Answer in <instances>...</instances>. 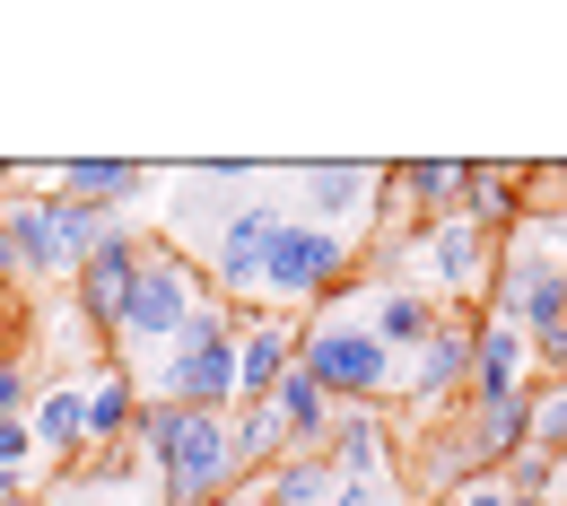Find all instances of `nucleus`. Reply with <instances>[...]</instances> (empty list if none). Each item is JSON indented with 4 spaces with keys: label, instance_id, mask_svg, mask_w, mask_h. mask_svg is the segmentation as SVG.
Wrapping results in <instances>:
<instances>
[{
    "label": "nucleus",
    "instance_id": "6e6552de",
    "mask_svg": "<svg viewBox=\"0 0 567 506\" xmlns=\"http://www.w3.org/2000/svg\"><path fill=\"white\" fill-rule=\"evenodd\" d=\"M132 271H141V236H132V227H114V236H96V245L79 254L71 297H79V314H87V332H96V341L114 332V314H123V289H132Z\"/></svg>",
    "mask_w": 567,
    "mask_h": 506
},
{
    "label": "nucleus",
    "instance_id": "4468645a",
    "mask_svg": "<svg viewBox=\"0 0 567 506\" xmlns=\"http://www.w3.org/2000/svg\"><path fill=\"white\" fill-rule=\"evenodd\" d=\"M463 366H472V332L436 314V332L402 359V393H445V384H463Z\"/></svg>",
    "mask_w": 567,
    "mask_h": 506
},
{
    "label": "nucleus",
    "instance_id": "c85d7f7f",
    "mask_svg": "<svg viewBox=\"0 0 567 506\" xmlns=\"http://www.w3.org/2000/svg\"><path fill=\"white\" fill-rule=\"evenodd\" d=\"M559 506H567V472H559Z\"/></svg>",
    "mask_w": 567,
    "mask_h": 506
},
{
    "label": "nucleus",
    "instance_id": "c756f323",
    "mask_svg": "<svg viewBox=\"0 0 567 506\" xmlns=\"http://www.w3.org/2000/svg\"><path fill=\"white\" fill-rule=\"evenodd\" d=\"M9 506H35V498H9Z\"/></svg>",
    "mask_w": 567,
    "mask_h": 506
},
{
    "label": "nucleus",
    "instance_id": "bb28decb",
    "mask_svg": "<svg viewBox=\"0 0 567 506\" xmlns=\"http://www.w3.org/2000/svg\"><path fill=\"white\" fill-rule=\"evenodd\" d=\"M218 506H262V489H236V498H218Z\"/></svg>",
    "mask_w": 567,
    "mask_h": 506
},
{
    "label": "nucleus",
    "instance_id": "b1692460",
    "mask_svg": "<svg viewBox=\"0 0 567 506\" xmlns=\"http://www.w3.org/2000/svg\"><path fill=\"white\" fill-rule=\"evenodd\" d=\"M18 402H27V375L0 359V420H18Z\"/></svg>",
    "mask_w": 567,
    "mask_h": 506
},
{
    "label": "nucleus",
    "instance_id": "20e7f679",
    "mask_svg": "<svg viewBox=\"0 0 567 506\" xmlns=\"http://www.w3.org/2000/svg\"><path fill=\"white\" fill-rule=\"evenodd\" d=\"M202 297H210V289H202V271H193L175 245H141V271H132V289H123V314H114V332H105V341L123 350L114 366H123V375L141 366V375H148V359H157V350L184 332V314H193Z\"/></svg>",
    "mask_w": 567,
    "mask_h": 506
},
{
    "label": "nucleus",
    "instance_id": "39448f33",
    "mask_svg": "<svg viewBox=\"0 0 567 506\" xmlns=\"http://www.w3.org/2000/svg\"><path fill=\"white\" fill-rule=\"evenodd\" d=\"M350 245L341 236H323V227H306V218L288 210L280 245H271V262H262V289H254V306H271V314H297V306H323V297L350 280Z\"/></svg>",
    "mask_w": 567,
    "mask_h": 506
},
{
    "label": "nucleus",
    "instance_id": "423d86ee",
    "mask_svg": "<svg viewBox=\"0 0 567 506\" xmlns=\"http://www.w3.org/2000/svg\"><path fill=\"white\" fill-rule=\"evenodd\" d=\"M288 227V202H271V193H254V202H236V210L218 218L210 236V306H254V289H262V262H271V245H280Z\"/></svg>",
    "mask_w": 567,
    "mask_h": 506
},
{
    "label": "nucleus",
    "instance_id": "9d476101",
    "mask_svg": "<svg viewBox=\"0 0 567 506\" xmlns=\"http://www.w3.org/2000/svg\"><path fill=\"white\" fill-rule=\"evenodd\" d=\"M288 366H297V332H288L280 314H236V411H254V402H271V384H280Z\"/></svg>",
    "mask_w": 567,
    "mask_h": 506
},
{
    "label": "nucleus",
    "instance_id": "5701e85b",
    "mask_svg": "<svg viewBox=\"0 0 567 506\" xmlns=\"http://www.w3.org/2000/svg\"><path fill=\"white\" fill-rule=\"evenodd\" d=\"M35 454V436H27V420H0V472H18Z\"/></svg>",
    "mask_w": 567,
    "mask_h": 506
},
{
    "label": "nucleus",
    "instance_id": "2eb2a0df",
    "mask_svg": "<svg viewBox=\"0 0 567 506\" xmlns=\"http://www.w3.org/2000/svg\"><path fill=\"white\" fill-rule=\"evenodd\" d=\"M27 436H35V454H53V463L87 454V393H79V384H53V393L27 411Z\"/></svg>",
    "mask_w": 567,
    "mask_h": 506
},
{
    "label": "nucleus",
    "instance_id": "0eeeda50",
    "mask_svg": "<svg viewBox=\"0 0 567 506\" xmlns=\"http://www.w3.org/2000/svg\"><path fill=\"white\" fill-rule=\"evenodd\" d=\"M420 271H427V289H445V297H489L497 289V236L472 227V218H427Z\"/></svg>",
    "mask_w": 567,
    "mask_h": 506
},
{
    "label": "nucleus",
    "instance_id": "9b49d317",
    "mask_svg": "<svg viewBox=\"0 0 567 506\" xmlns=\"http://www.w3.org/2000/svg\"><path fill=\"white\" fill-rule=\"evenodd\" d=\"M463 384H472V402H489V393H533V341L489 314V323H472V366H463Z\"/></svg>",
    "mask_w": 567,
    "mask_h": 506
},
{
    "label": "nucleus",
    "instance_id": "f8f14e48",
    "mask_svg": "<svg viewBox=\"0 0 567 506\" xmlns=\"http://www.w3.org/2000/svg\"><path fill=\"white\" fill-rule=\"evenodd\" d=\"M0 236H9V262H18V271H62V280L79 271L53 202H0Z\"/></svg>",
    "mask_w": 567,
    "mask_h": 506
},
{
    "label": "nucleus",
    "instance_id": "f3484780",
    "mask_svg": "<svg viewBox=\"0 0 567 506\" xmlns=\"http://www.w3.org/2000/svg\"><path fill=\"white\" fill-rule=\"evenodd\" d=\"M141 184H148V166H132V157H71V166L53 175V193H71V202H96V210L132 202Z\"/></svg>",
    "mask_w": 567,
    "mask_h": 506
},
{
    "label": "nucleus",
    "instance_id": "cd10ccee",
    "mask_svg": "<svg viewBox=\"0 0 567 506\" xmlns=\"http://www.w3.org/2000/svg\"><path fill=\"white\" fill-rule=\"evenodd\" d=\"M0 280H18V262H9V236H0Z\"/></svg>",
    "mask_w": 567,
    "mask_h": 506
},
{
    "label": "nucleus",
    "instance_id": "7c9ffc66",
    "mask_svg": "<svg viewBox=\"0 0 567 506\" xmlns=\"http://www.w3.org/2000/svg\"><path fill=\"white\" fill-rule=\"evenodd\" d=\"M559 472H567V454H559Z\"/></svg>",
    "mask_w": 567,
    "mask_h": 506
},
{
    "label": "nucleus",
    "instance_id": "a878e982",
    "mask_svg": "<svg viewBox=\"0 0 567 506\" xmlns=\"http://www.w3.org/2000/svg\"><path fill=\"white\" fill-rule=\"evenodd\" d=\"M9 498H27V489H18V472H0V506H9Z\"/></svg>",
    "mask_w": 567,
    "mask_h": 506
},
{
    "label": "nucleus",
    "instance_id": "393cba45",
    "mask_svg": "<svg viewBox=\"0 0 567 506\" xmlns=\"http://www.w3.org/2000/svg\"><path fill=\"white\" fill-rule=\"evenodd\" d=\"M454 506H515V498H506V489H463Z\"/></svg>",
    "mask_w": 567,
    "mask_h": 506
},
{
    "label": "nucleus",
    "instance_id": "4be33fe9",
    "mask_svg": "<svg viewBox=\"0 0 567 506\" xmlns=\"http://www.w3.org/2000/svg\"><path fill=\"white\" fill-rule=\"evenodd\" d=\"M332 506H402V498H393V481H384V472H341Z\"/></svg>",
    "mask_w": 567,
    "mask_h": 506
},
{
    "label": "nucleus",
    "instance_id": "aec40b11",
    "mask_svg": "<svg viewBox=\"0 0 567 506\" xmlns=\"http://www.w3.org/2000/svg\"><path fill=\"white\" fill-rule=\"evenodd\" d=\"M393 184H402V202H420L427 218H463V157H420V166H402Z\"/></svg>",
    "mask_w": 567,
    "mask_h": 506
},
{
    "label": "nucleus",
    "instance_id": "dca6fc26",
    "mask_svg": "<svg viewBox=\"0 0 567 506\" xmlns=\"http://www.w3.org/2000/svg\"><path fill=\"white\" fill-rule=\"evenodd\" d=\"M132 428H141V384L114 366V375H96V393H87V445H96V454H123Z\"/></svg>",
    "mask_w": 567,
    "mask_h": 506
},
{
    "label": "nucleus",
    "instance_id": "ddd939ff",
    "mask_svg": "<svg viewBox=\"0 0 567 506\" xmlns=\"http://www.w3.org/2000/svg\"><path fill=\"white\" fill-rule=\"evenodd\" d=\"M358 314H367V332H375L393 359H411L427 332H436V306H427L420 289H402V280H393V289H358Z\"/></svg>",
    "mask_w": 567,
    "mask_h": 506
},
{
    "label": "nucleus",
    "instance_id": "f03ea898",
    "mask_svg": "<svg viewBox=\"0 0 567 506\" xmlns=\"http://www.w3.org/2000/svg\"><path fill=\"white\" fill-rule=\"evenodd\" d=\"M297 375H306L323 402H375V393H393V384H402V359L367 332L358 297H323V306H315V323L297 332Z\"/></svg>",
    "mask_w": 567,
    "mask_h": 506
},
{
    "label": "nucleus",
    "instance_id": "f257e3e1",
    "mask_svg": "<svg viewBox=\"0 0 567 506\" xmlns=\"http://www.w3.org/2000/svg\"><path fill=\"white\" fill-rule=\"evenodd\" d=\"M148 463L166 481V506H218L245 489V463H236V428L227 411H175V402H141V428Z\"/></svg>",
    "mask_w": 567,
    "mask_h": 506
},
{
    "label": "nucleus",
    "instance_id": "a211bd4d",
    "mask_svg": "<svg viewBox=\"0 0 567 506\" xmlns=\"http://www.w3.org/2000/svg\"><path fill=\"white\" fill-rule=\"evenodd\" d=\"M481 420L463 436V454L472 463H506V454H524V411H533V393H489V402H472Z\"/></svg>",
    "mask_w": 567,
    "mask_h": 506
},
{
    "label": "nucleus",
    "instance_id": "6ab92c4d",
    "mask_svg": "<svg viewBox=\"0 0 567 506\" xmlns=\"http://www.w3.org/2000/svg\"><path fill=\"white\" fill-rule=\"evenodd\" d=\"M332 489H341L332 454H288L280 472L262 481V506H332Z\"/></svg>",
    "mask_w": 567,
    "mask_h": 506
},
{
    "label": "nucleus",
    "instance_id": "412c9836",
    "mask_svg": "<svg viewBox=\"0 0 567 506\" xmlns=\"http://www.w3.org/2000/svg\"><path fill=\"white\" fill-rule=\"evenodd\" d=\"M524 454H542V463L567 454V375H550V384L533 393V411H524Z\"/></svg>",
    "mask_w": 567,
    "mask_h": 506
},
{
    "label": "nucleus",
    "instance_id": "1a4fd4ad",
    "mask_svg": "<svg viewBox=\"0 0 567 506\" xmlns=\"http://www.w3.org/2000/svg\"><path fill=\"white\" fill-rule=\"evenodd\" d=\"M367 193H384V166H315V175H306V227L341 236V245L358 254V227L375 218Z\"/></svg>",
    "mask_w": 567,
    "mask_h": 506
},
{
    "label": "nucleus",
    "instance_id": "7ed1b4c3",
    "mask_svg": "<svg viewBox=\"0 0 567 506\" xmlns=\"http://www.w3.org/2000/svg\"><path fill=\"white\" fill-rule=\"evenodd\" d=\"M132 384H141V402H175V411H236V314L202 297L184 314V332L157 350V366Z\"/></svg>",
    "mask_w": 567,
    "mask_h": 506
}]
</instances>
